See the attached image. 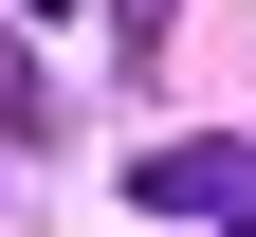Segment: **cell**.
<instances>
[{
	"instance_id": "cell-2",
	"label": "cell",
	"mask_w": 256,
	"mask_h": 237,
	"mask_svg": "<svg viewBox=\"0 0 256 237\" xmlns=\"http://www.w3.org/2000/svg\"><path fill=\"white\" fill-rule=\"evenodd\" d=\"M37 128H55V91H37V55L0 37V146H37Z\"/></svg>"
},
{
	"instance_id": "cell-3",
	"label": "cell",
	"mask_w": 256,
	"mask_h": 237,
	"mask_svg": "<svg viewBox=\"0 0 256 237\" xmlns=\"http://www.w3.org/2000/svg\"><path fill=\"white\" fill-rule=\"evenodd\" d=\"M110 18H128V37H165V18H183V0H110Z\"/></svg>"
},
{
	"instance_id": "cell-1",
	"label": "cell",
	"mask_w": 256,
	"mask_h": 237,
	"mask_svg": "<svg viewBox=\"0 0 256 237\" xmlns=\"http://www.w3.org/2000/svg\"><path fill=\"white\" fill-rule=\"evenodd\" d=\"M128 201L146 219H202V237H256V146L238 128H165V146L128 164Z\"/></svg>"
},
{
	"instance_id": "cell-4",
	"label": "cell",
	"mask_w": 256,
	"mask_h": 237,
	"mask_svg": "<svg viewBox=\"0 0 256 237\" xmlns=\"http://www.w3.org/2000/svg\"><path fill=\"white\" fill-rule=\"evenodd\" d=\"M37 18H55V0H37Z\"/></svg>"
}]
</instances>
